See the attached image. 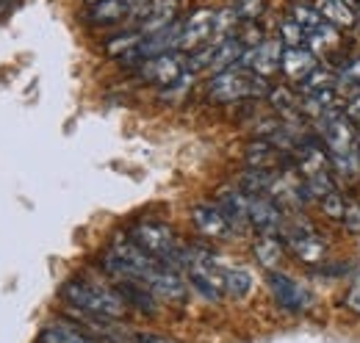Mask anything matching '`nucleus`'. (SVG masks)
<instances>
[{"label": "nucleus", "instance_id": "f257e3e1", "mask_svg": "<svg viewBox=\"0 0 360 343\" xmlns=\"http://www.w3.org/2000/svg\"><path fill=\"white\" fill-rule=\"evenodd\" d=\"M131 241L139 244L147 255L161 260L164 266L172 268H186L191 250L175 235V230L164 221H136L131 227Z\"/></svg>", "mask_w": 360, "mask_h": 343}, {"label": "nucleus", "instance_id": "f03ea898", "mask_svg": "<svg viewBox=\"0 0 360 343\" xmlns=\"http://www.w3.org/2000/svg\"><path fill=\"white\" fill-rule=\"evenodd\" d=\"M61 299L81 313L103 316V318H122L128 310L120 291H111V288L91 283V280H70L61 288Z\"/></svg>", "mask_w": 360, "mask_h": 343}, {"label": "nucleus", "instance_id": "7ed1b4c3", "mask_svg": "<svg viewBox=\"0 0 360 343\" xmlns=\"http://www.w3.org/2000/svg\"><path fill=\"white\" fill-rule=\"evenodd\" d=\"M269 84L266 78L255 75L247 67H230L225 72H217L208 81V97L217 103H238L250 97H269Z\"/></svg>", "mask_w": 360, "mask_h": 343}, {"label": "nucleus", "instance_id": "20e7f679", "mask_svg": "<svg viewBox=\"0 0 360 343\" xmlns=\"http://www.w3.org/2000/svg\"><path fill=\"white\" fill-rule=\"evenodd\" d=\"M186 274L191 288H197L205 299L219 302L225 297V268L217 266V260L202 252V250H191L188 263H186Z\"/></svg>", "mask_w": 360, "mask_h": 343}, {"label": "nucleus", "instance_id": "39448f33", "mask_svg": "<svg viewBox=\"0 0 360 343\" xmlns=\"http://www.w3.org/2000/svg\"><path fill=\"white\" fill-rule=\"evenodd\" d=\"M188 70V56L183 50H169L161 56H153L139 64V78L147 84H155L161 89H172L186 78Z\"/></svg>", "mask_w": 360, "mask_h": 343}, {"label": "nucleus", "instance_id": "423d86ee", "mask_svg": "<svg viewBox=\"0 0 360 343\" xmlns=\"http://www.w3.org/2000/svg\"><path fill=\"white\" fill-rule=\"evenodd\" d=\"M217 17H219V11L200 8L186 22H180L178 50H183V53H197V50H202V47L217 42Z\"/></svg>", "mask_w": 360, "mask_h": 343}, {"label": "nucleus", "instance_id": "0eeeda50", "mask_svg": "<svg viewBox=\"0 0 360 343\" xmlns=\"http://www.w3.org/2000/svg\"><path fill=\"white\" fill-rule=\"evenodd\" d=\"M285 244L291 247V252L300 257L302 263H319L324 252H327V244H324V238L316 233L314 227L302 219V221H297V224H291L288 230H285Z\"/></svg>", "mask_w": 360, "mask_h": 343}, {"label": "nucleus", "instance_id": "6e6552de", "mask_svg": "<svg viewBox=\"0 0 360 343\" xmlns=\"http://www.w3.org/2000/svg\"><path fill=\"white\" fill-rule=\"evenodd\" d=\"M269 291L271 297L277 299L280 307L291 310V313H302L311 307V291L305 285H300L294 277L280 274V271H269Z\"/></svg>", "mask_w": 360, "mask_h": 343}, {"label": "nucleus", "instance_id": "1a4fd4ad", "mask_svg": "<svg viewBox=\"0 0 360 343\" xmlns=\"http://www.w3.org/2000/svg\"><path fill=\"white\" fill-rule=\"evenodd\" d=\"M283 50H285V44H283L280 37H277V39H261L255 47L247 50V56H244L241 64H244L247 70H252L255 75H261V78H271V75L280 70Z\"/></svg>", "mask_w": 360, "mask_h": 343}, {"label": "nucleus", "instance_id": "9d476101", "mask_svg": "<svg viewBox=\"0 0 360 343\" xmlns=\"http://www.w3.org/2000/svg\"><path fill=\"white\" fill-rule=\"evenodd\" d=\"M324 144H327V153L335 158V155H352L355 153V122L347 117V114H330L327 122H324Z\"/></svg>", "mask_w": 360, "mask_h": 343}, {"label": "nucleus", "instance_id": "9b49d317", "mask_svg": "<svg viewBox=\"0 0 360 343\" xmlns=\"http://www.w3.org/2000/svg\"><path fill=\"white\" fill-rule=\"evenodd\" d=\"M191 221H194V227H197L202 235H208V238H227V235L233 233V227H230L227 216L219 211V205H208V202L194 205Z\"/></svg>", "mask_w": 360, "mask_h": 343}, {"label": "nucleus", "instance_id": "f8f14e48", "mask_svg": "<svg viewBox=\"0 0 360 343\" xmlns=\"http://www.w3.org/2000/svg\"><path fill=\"white\" fill-rule=\"evenodd\" d=\"M280 224L283 216L277 202L264 194H250V227H255L258 233H277Z\"/></svg>", "mask_w": 360, "mask_h": 343}, {"label": "nucleus", "instance_id": "ddd939ff", "mask_svg": "<svg viewBox=\"0 0 360 343\" xmlns=\"http://www.w3.org/2000/svg\"><path fill=\"white\" fill-rule=\"evenodd\" d=\"M219 211L227 216L233 230H244L250 227V194L241 188H225L219 194Z\"/></svg>", "mask_w": 360, "mask_h": 343}, {"label": "nucleus", "instance_id": "4468645a", "mask_svg": "<svg viewBox=\"0 0 360 343\" xmlns=\"http://www.w3.org/2000/svg\"><path fill=\"white\" fill-rule=\"evenodd\" d=\"M316 67V53L311 47H285L283 50V61H280V70L285 72V78L302 84Z\"/></svg>", "mask_w": 360, "mask_h": 343}, {"label": "nucleus", "instance_id": "2eb2a0df", "mask_svg": "<svg viewBox=\"0 0 360 343\" xmlns=\"http://www.w3.org/2000/svg\"><path fill=\"white\" fill-rule=\"evenodd\" d=\"M180 14V0H153V8L147 14V20L139 25V31L147 37V34H155V31H164L169 25L178 22Z\"/></svg>", "mask_w": 360, "mask_h": 343}, {"label": "nucleus", "instance_id": "dca6fc26", "mask_svg": "<svg viewBox=\"0 0 360 343\" xmlns=\"http://www.w3.org/2000/svg\"><path fill=\"white\" fill-rule=\"evenodd\" d=\"M117 291H120V297L125 299L128 307H134L139 313H147V316H155L158 297L147 285H141V283H117Z\"/></svg>", "mask_w": 360, "mask_h": 343}, {"label": "nucleus", "instance_id": "f3484780", "mask_svg": "<svg viewBox=\"0 0 360 343\" xmlns=\"http://www.w3.org/2000/svg\"><path fill=\"white\" fill-rule=\"evenodd\" d=\"M321 11V17L335 25V28H352L358 22V14H355V6H349L347 0H321L316 6Z\"/></svg>", "mask_w": 360, "mask_h": 343}, {"label": "nucleus", "instance_id": "a211bd4d", "mask_svg": "<svg viewBox=\"0 0 360 343\" xmlns=\"http://www.w3.org/2000/svg\"><path fill=\"white\" fill-rule=\"evenodd\" d=\"M39 343H94V341L86 338L78 327H72L67 321H56V324H50V327L42 330Z\"/></svg>", "mask_w": 360, "mask_h": 343}, {"label": "nucleus", "instance_id": "6ab92c4d", "mask_svg": "<svg viewBox=\"0 0 360 343\" xmlns=\"http://www.w3.org/2000/svg\"><path fill=\"white\" fill-rule=\"evenodd\" d=\"M255 257H258V263L266 266L269 271L280 263V257H283V244H280L277 233H261V238L255 241Z\"/></svg>", "mask_w": 360, "mask_h": 343}, {"label": "nucleus", "instance_id": "aec40b11", "mask_svg": "<svg viewBox=\"0 0 360 343\" xmlns=\"http://www.w3.org/2000/svg\"><path fill=\"white\" fill-rule=\"evenodd\" d=\"M252 291V274L247 268H225V297L244 299Z\"/></svg>", "mask_w": 360, "mask_h": 343}, {"label": "nucleus", "instance_id": "412c9836", "mask_svg": "<svg viewBox=\"0 0 360 343\" xmlns=\"http://www.w3.org/2000/svg\"><path fill=\"white\" fill-rule=\"evenodd\" d=\"M308 44H311V50L314 53H327V50H335L338 44H341V37H338V28L335 25H330L327 20L316 28L314 34H308Z\"/></svg>", "mask_w": 360, "mask_h": 343}, {"label": "nucleus", "instance_id": "4be33fe9", "mask_svg": "<svg viewBox=\"0 0 360 343\" xmlns=\"http://www.w3.org/2000/svg\"><path fill=\"white\" fill-rule=\"evenodd\" d=\"M291 17L300 22V28H302L305 34H314L316 28L324 22L321 11L314 8V6H305V3H294V6H291Z\"/></svg>", "mask_w": 360, "mask_h": 343}, {"label": "nucleus", "instance_id": "5701e85b", "mask_svg": "<svg viewBox=\"0 0 360 343\" xmlns=\"http://www.w3.org/2000/svg\"><path fill=\"white\" fill-rule=\"evenodd\" d=\"M280 39L285 47H302V44L308 42V34L300 28V22L294 20V17H288V20H283V25H280Z\"/></svg>", "mask_w": 360, "mask_h": 343}, {"label": "nucleus", "instance_id": "b1692460", "mask_svg": "<svg viewBox=\"0 0 360 343\" xmlns=\"http://www.w3.org/2000/svg\"><path fill=\"white\" fill-rule=\"evenodd\" d=\"M233 11H236L238 20L252 22L264 14V0H233Z\"/></svg>", "mask_w": 360, "mask_h": 343}, {"label": "nucleus", "instance_id": "393cba45", "mask_svg": "<svg viewBox=\"0 0 360 343\" xmlns=\"http://www.w3.org/2000/svg\"><path fill=\"white\" fill-rule=\"evenodd\" d=\"M321 208H324V214L330 216V219H338V221H341L344 208H347V200H341V194L333 191V194H327V197L321 200Z\"/></svg>", "mask_w": 360, "mask_h": 343}, {"label": "nucleus", "instance_id": "a878e982", "mask_svg": "<svg viewBox=\"0 0 360 343\" xmlns=\"http://www.w3.org/2000/svg\"><path fill=\"white\" fill-rule=\"evenodd\" d=\"M341 224H344L349 233H360V202H355V200L347 202L344 216H341Z\"/></svg>", "mask_w": 360, "mask_h": 343}, {"label": "nucleus", "instance_id": "bb28decb", "mask_svg": "<svg viewBox=\"0 0 360 343\" xmlns=\"http://www.w3.org/2000/svg\"><path fill=\"white\" fill-rule=\"evenodd\" d=\"M341 78H344V81H349V84H358L360 86V56H358V58H352L349 64H344V70H341Z\"/></svg>", "mask_w": 360, "mask_h": 343}, {"label": "nucleus", "instance_id": "cd10ccee", "mask_svg": "<svg viewBox=\"0 0 360 343\" xmlns=\"http://www.w3.org/2000/svg\"><path fill=\"white\" fill-rule=\"evenodd\" d=\"M347 304L355 310V313H360V274L352 280V285H349V294H347Z\"/></svg>", "mask_w": 360, "mask_h": 343}, {"label": "nucleus", "instance_id": "c85d7f7f", "mask_svg": "<svg viewBox=\"0 0 360 343\" xmlns=\"http://www.w3.org/2000/svg\"><path fill=\"white\" fill-rule=\"evenodd\" d=\"M134 343H172V341H167L161 335H153V332H139L134 338Z\"/></svg>", "mask_w": 360, "mask_h": 343}, {"label": "nucleus", "instance_id": "c756f323", "mask_svg": "<svg viewBox=\"0 0 360 343\" xmlns=\"http://www.w3.org/2000/svg\"><path fill=\"white\" fill-rule=\"evenodd\" d=\"M355 14H358V22H360V3L355 6Z\"/></svg>", "mask_w": 360, "mask_h": 343}, {"label": "nucleus", "instance_id": "7c9ffc66", "mask_svg": "<svg viewBox=\"0 0 360 343\" xmlns=\"http://www.w3.org/2000/svg\"><path fill=\"white\" fill-rule=\"evenodd\" d=\"M347 3H349V6H358L360 0H347Z\"/></svg>", "mask_w": 360, "mask_h": 343}, {"label": "nucleus", "instance_id": "2f4dec72", "mask_svg": "<svg viewBox=\"0 0 360 343\" xmlns=\"http://www.w3.org/2000/svg\"><path fill=\"white\" fill-rule=\"evenodd\" d=\"M86 3H89V6H91V3H97V0H86Z\"/></svg>", "mask_w": 360, "mask_h": 343}, {"label": "nucleus", "instance_id": "473e14b6", "mask_svg": "<svg viewBox=\"0 0 360 343\" xmlns=\"http://www.w3.org/2000/svg\"><path fill=\"white\" fill-rule=\"evenodd\" d=\"M358 158H360V144H358Z\"/></svg>", "mask_w": 360, "mask_h": 343}]
</instances>
